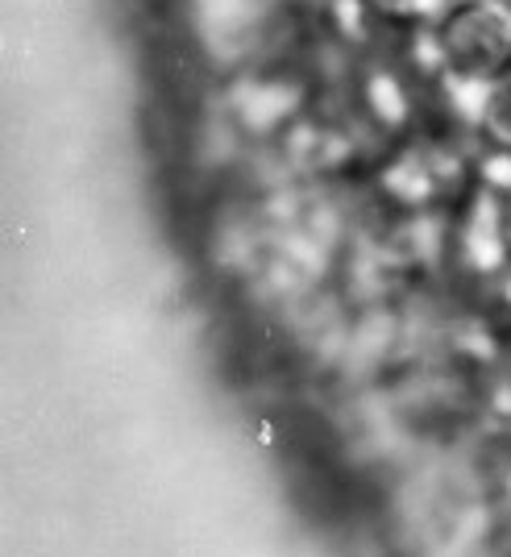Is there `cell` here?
Instances as JSON below:
<instances>
[{
  "instance_id": "3",
  "label": "cell",
  "mask_w": 511,
  "mask_h": 557,
  "mask_svg": "<svg viewBox=\"0 0 511 557\" xmlns=\"http://www.w3.org/2000/svg\"><path fill=\"white\" fill-rule=\"evenodd\" d=\"M508 242H511V200H508Z\"/></svg>"
},
{
  "instance_id": "2",
  "label": "cell",
  "mask_w": 511,
  "mask_h": 557,
  "mask_svg": "<svg viewBox=\"0 0 511 557\" xmlns=\"http://www.w3.org/2000/svg\"><path fill=\"white\" fill-rule=\"evenodd\" d=\"M474 134L487 146H495V150H511V79L483 92V109H478Z\"/></svg>"
},
{
  "instance_id": "4",
  "label": "cell",
  "mask_w": 511,
  "mask_h": 557,
  "mask_svg": "<svg viewBox=\"0 0 511 557\" xmlns=\"http://www.w3.org/2000/svg\"><path fill=\"white\" fill-rule=\"evenodd\" d=\"M508 4H511V0H508Z\"/></svg>"
},
{
  "instance_id": "1",
  "label": "cell",
  "mask_w": 511,
  "mask_h": 557,
  "mask_svg": "<svg viewBox=\"0 0 511 557\" xmlns=\"http://www.w3.org/2000/svg\"><path fill=\"white\" fill-rule=\"evenodd\" d=\"M441 79L487 92L511 79V4L508 0H458L433 25Z\"/></svg>"
}]
</instances>
